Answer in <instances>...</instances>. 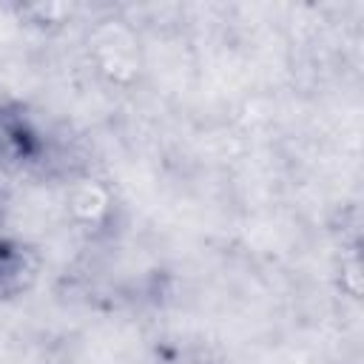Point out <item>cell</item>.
<instances>
[{"mask_svg": "<svg viewBox=\"0 0 364 364\" xmlns=\"http://www.w3.org/2000/svg\"><path fill=\"white\" fill-rule=\"evenodd\" d=\"M37 154L40 139L31 125L20 114L0 108V165H23L31 162Z\"/></svg>", "mask_w": 364, "mask_h": 364, "instance_id": "3", "label": "cell"}, {"mask_svg": "<svg viewBox=\"0 0 364 364\" xmlns=\"http://www.w3.org/2000/svg\"><path fill=\"white\" fill-rule=\"evenodd\" d=\"M40 270V259L34 253V247H28L26 242L0 236V301L23 296Z\"/></svg>", "mask_w": 364, "mask_h": 364, "instance_id": "2", "label": "cell"}, {"mask_svg": "<svg viewBox=\"0 0 364 364\" xmlns=\"http://www.w3.org/2000/svg\"><path fill=\"white\" fill-rule=\"evenodd\" d=\"M91 54L114 82H128L139 74V40L125 23H100L91 34Z\"/></svg>", "mask_w": 364, "mask_h": 364, "instance_id": "1", "label": "cell"}, {"mask_svg": "<svg viewBox=\"0 0 364 364\" xmlns=\"http://www.w3.org/2000/svg\"><path fill=\"white\" fill-rule=\"evenodd\" d=\"M68 208L74 213L77 222L82 225H97L105 219L108 208H111V199H108V191L94 182V179H80L71 193H68Z\"/></svg>", "mask_w": 364, "mask_h": 364, "instance_id": "4", "label": "cell"}]
</instances>
